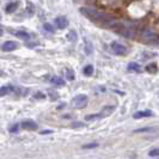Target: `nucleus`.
Returning a JSON list of instances; mask_svg holds the SVG:
<instances>
[{
	"mask_svg": "<svg viewBox=\"0 0 159 159\" xmlns=\"http://www.w3.org/2000/svg\"><path fill=\"white\" fill-rule=\"evenodd\" d=\"M152 115H153L152 110H139L133 115V117L134 119H143V117H150Z\"/></svg>",
	"mask_w": 159,
	"mask_h": 159,
	"instance_id": "obj_8",
	"label": "nucleus"
},
{
	"mask_svg": "<svg viewBox=\"0 0 159 159\" xmlns=\"http://www.w3.org/2000/svg\"><path fill=\"white\" fill-rule=\"evenodd\" d=\"M0 75H1V72H0Z\"/></svg>",
	"mask_w": 159,
	"mask_h": 159,
	"instance_id": "obj_32",
	"label": "nucleus"
},
{
	"mask_svg": "<svg viewBox=\"0 0 159 159\" xmlns=\"http://www.w3.org/2000/svg\"><path fill=\"white\" fill-rule=\"evenodd\" d=\"M18 1H13V2H10L6 8H5V11H6V13H12V12H15L16 11V8L18 7Z\"/></svg>",
	"mask_w": 159,
	"mask_h": 159,
	"instance_id": "obj_12",
	"label": "nucleus"
},
{
	"mask_svg": "<svg viewBox=\"0 0 159 159\" xmlns=\"http://www.w3.org/2000/svg\"><path fill=\"white\" fill-rule=\"evenodd\" d=\"M83 126H84L83 123H73L72 125V127H83Z\"/></svg>",
	"mask_w": 159,
	"mask_h": 159,
	"instance_id": "obj_29",
	"label": "nucleus"
},
{
	"mask_svg": "<svg viewBox=\"0 0 159 159\" xmlns=\"http://www.w3.org/2000/svg\"><path fill=\"white\" fill-rule=\"evenodd\" d=\"M12 91V86H2V88L0 89V96H5L7 95V93H10Z\"/></svg>",
	"mask_w": 159,
	"mask_h": 159,
	"instance_id": "obj_16",
	"label": "nucleus"
},
{
	"mask_svg": "<svg viewBox=\"0 0 159 159\" xmlns=\"http://www.w3.org/2000/svg\"><path fill=\"white\" fill-rule=\"evenodd\" d=\"M95 119H101L99 112H98V114H95V115H88V116H85V120H86V121H91V120H95Z\"/></svg>",
	"mask_w": 159,
	"mask_h": 159,
	"instance_id": "obj_21",
	"label": "nucleus"
},
{
	"mask_svg": "<svg viewBox=\"0 0 159 159\" xmlns=\"http://www.w3.org/2000/svg\"><path fill=\"white\" fill-rule=\"evenodd\" d=\"M85 50H86V53H88V54L92 53V47H91V43H88V44H86V48H85Z\"/></svg>",
	"mask_w": 159,
	"mask_h": 159,
	"instance_id": "obj_26",
	"label": "nucleus"
},
{
	"mask_svg": "<svg viewBox=\"0 0 159 159\" xmlns=\"http://www.w3.org/2000/svg\"><path fill=\"white\" fill-rule=\"evenodd\" d=\"M18 127H19V125H15L13 127H11L10 128V132H12V133H15L17 129H18Z\"/></svg>",
	"mask_w": 159,
	"mask_h": 159,
	"instance_id": "obj_28",
	"label": "nucleus"
},
{
	"mask_svg": "<svg viewBox=\"0 0 159 159\" xmlns=\"http://www.w3.org/2000/svg\"><path fill=\"white\" fill-rule=\"evenodd\" d=\"M148 156H150V157H157V156H159V148H154V150L150 151Z\"/></svg>",
	"mask_w": 159,
	"mask_h": 159,
	"instance_id": "obj_23",
	"label": "nucleus"
},
{
	"mask_svg": "<svg viewBox=\"0 0 159 159\" xmlns=\"http://www.w3.org/2000/svg\"><path fill=\"white\" fill-rule=\"evenodd\" d=\"M50 83L52 84H55V85H64L65 84L64 79H61L60 77H52L50 78Z\"/></svg>",
	"mask_w": 159,
	"mask_h": 159,
	"instance_id": "obj_15",
	"label": "nucleus"
},
{
	"mask_svg": "<svg viewBox=\"0 0 159 159\" xmlns=\"http://www.w3.org/2000/svg\"><path fill=\"white\" fill-rule=\"evenodd\" d=\"M34 13H35V7H34V5H32V4H28V6H26V15L29 17H31Z\"/></svg>",
	"mask_w": 159,
	"mask_h": 159,
	"instance_id": "obj_18",
	"label": "nucleus"
},
{
	"mask_svg": "<svg viewBox=\"0 0 159 159\" xmlns=\"http://www.w3.org/2000/svg\"><path fill=\"white\" fill-rule=\"evenodd\" d=\"M80 13H83L84 16L89 18L90 20H92L93 23L101 25L102 28H107V29H111L117 25V20L114 19L111 16H108L103 12H99L92 7H81L80 8Z\"/></svg>",
	"mask_w": 159,
	"mask_h": 159,
	"instance_id": "obj_1",
	"label": "nucleus"
},
{
	"mask_svg": "<svg viewBox=\"0 0 159 159\" xmlns=\"http://www.w3.org/2000/svg\"><path fill=\"white\" fill-rule=\"evenodd\" d=\"M55 25L59 29H65L68 25V22H67V19L65 17H57V18H55Z\"/></svg>",
	"mask_w": 159,
	"mask_h": 159,
	"instance_id": "obj_9",
	"label": "nucleus"
},
{
	"mask_svg": "<svg viewBox=\"0 0 159 159\" xmlns=\"http://www.w3.org/2000/svg\"><path fill=\"white\" fill-rule=\"evenodd\" d=\"M127 70L129 72H140L141 71V67L138 62H129L127 66Z\"/></svg>",
	"mask_w": 159,
	"mask_h": 159,
	"instance_id": "obj_11",
	"label": "nucleus"
},
{
	"mask_svg": "<svg viewBox=\"0 0 159 159\" xmlns=\"http://www.w3.org/2000/svg\"><path fill=\"white\" fill-rule=\"evenodd\" d=\"M117 29L116 31L119 32L120 35H122L123 37H127V39H133L135 31H134V26L130 23H117Z\"/></svg>",
	"mask_w": 159,
	"mask_h": 159,
	"instance_id": "obj_2",
	"label": "nucleus"
},
{
	"mask_svg": "<svg viewBox=\"0 0 159 159\" xmlns=\"http://www.w3.org/2000/svg\"><path fill=\"white\" fill-rule=\"evenodd\" d=\"M67 79L68 80H73L74 79V73L71 70H67Z\"/></svg>",
	"mask_w": 159,
	"mask_h": 159,
	"instance_id": "obj_25",
	"label": "nucleus"
},
{
	"mask_svg": "<svg viewBox=\"0 0 159 159\" xmlns=\"http://www.w3.org/2000/svg\"><path fill=\"white\" fill-rule=\"evenodd\" d=\"M17 47H18L17 42H15V41H7V42H5V43L2 44L1 49H2L4 52H12V50L17 49Z\"/></svg>",
	"mask_w": 159,
	"mask_h": 159,
	"instance_id": "obj_6",
	"label": "nucleus"
},
{
	"mask_svg": "<svg viewBox=\"0 0 159 159\" xmlns=\"http://www.w3.org/2000/svg\"><path fill=\"white\" fill-rule=\"evenodd\" d=\"M88 101H89V98H88V96L86 95H78L73 98V101H72V105H73L74 108H77V109H81V108L86 107Z\"/></svg>",
	"mask_w": 159,
	"mask_h": 159,
	"instance_id": "obj_3",
	"label": "nucleus"
},
{
	"mask_svg": "<svg viewBox=\"0 0 159 159\" xmlns=\"http://www.w3.org/2000/svg\"><path fill=\"white\" fill-rule=\"evenodd\" d=\"M2 35V29H0V36Z\"/></svg>",
	"mask_w": 159,
	"mask_h": 159,
	"instance_id": "obj_31",
	"label": "nucleus"
},
{
	"mask_svg": "<svg viewBox=\"0 0 159 159\" xmlns=\"http://www.w3.org/2000/svg\"><path fill=\"white\" fill-rule=\"evenodd\" d=\"M93 71H95V68H93L92 65H86V66L84 67V70H83L85 75H91V74H93Z\"/></svg>",
	"mask_w": 159,
	"mask_h": 159,
	"instance_id": "obj_14",
	"label": "nucleus"
},
{
	"mask_svg": "<svg viewBox=\"0 0 159 159\" xmlns=\"http://www.w3.org/2000/svg\"><path fill=\"white\" fill-rule=\"evenodd\" d=\"M97 146H98L97 143H88V145H84L83 147H84V148H95Z\"/></svg>",
	"mask_w": 159,
	"mask_h": 159,
	"instance_id": "obj_24",
	"label": "nucleus"
},
{
	"mask_svg": "<svg viewBox=\"0 0 159 159\" xmlns=\"http://www.w3.org/2000/svg\"><path fill=\"white\" fill-rule=\"evenodd\" d=\"M116 108L114 107V105H108V107H104L103 110L99 112V115H101V117H107V116H109L111 112H114Z\"/></svg>",
	"mask_w": 159,
	"mask_h": 159,
	"instance_id": "obj_10",
	"label": "nucleus"
},
{
	"mask_svg": "<svg viewBox=\"0 0 159 159\" xmlns=\"http://www.w3.org/2000/svg\"><path fill=\"white\" fill-rule=\"evenodd\" d=\"M141 37H143V41H146V42H152V41L156 39V36H154V34L150 30V29H145L141 34Z\"/></svg>",
	"mask_w": 159,
	"mask_h": 159,
	"instance_id": "obj_7",
	"label": "nucleus"
},
{
	"mask_svg": "<svg viewBox=\"0 0 159 159\" xmlns=\"http://www.w3.org/2000/svg\"><path fill=\"white\" fill-rule=\"evenodd\" d=\"M43 29H44L46 31H48V32H52V34L54 32V28H53L50 24H48V23H46L44 25H43Z\"/></svg>",
	"mask_w": 159,
	"mask_h": 159,
	"instance_id": "obj_22",
	"label": "nucleus"
},
{
	"mask_svg": "<svg viewBox=\"0 0 159 159\" xmlns=\"http://www.w3.org/2000/svg\"><path fill=\"white\" fill-rule=\"evenodd\" d=\"M53 133V130H43V132H41V134H52Z\"/></svg>",
	"mask_w": 159,
	"mask_h": 159,
	"instance_id": "obj_30",
	"label": "nucleus"
},
{
	"mask_svg": "<svg viewBox=\"0 0 159 159\" xmlns=\"http://www.w3.org/2000/svg\"><path fill=\"white\" fill-rule=\"evenodd\" d=\"M34 97H35V98H41V99H43V98H44L46 96L43 95L42 92H37V93H36V95L34 96Z\"/></svg>",
	"mask_w": 159,
	"mask_h": 159,
	"instance_id": "obj_27",
	"label": "nucleus"
},
{
	"mask_svg": "<svg viewBox=\"0 0 159 159\" xmlns=\"http://www.w3.org/2000/svg\"><path fill=\"white\" fill-rule=\"evenodd\" d=\"M152 130H154V128L153 127H145V128L135 129L134 132H135V133H145V132H152Z\"/></svg>",
	"mask_w": 159,
	"mask_h": 159,
	"instance_id": "obj_19",
	"label": "nucleus"
},
{
	"mask_svg": "<svg viewBox=\"0 0 159 159\" xmlns=\"http://www.w3.org/2000/svg\"><path fill=\"white\" fill-rule=\"evenodd\" d=\"M111 49H112V52H114L115 54H117V55H125V54L127 53V48L125 47L123 44L116 42V41H114L111 43Z\"/></svg>",
	"mask_w": 159,
	"mask_h": 159,
	"instance_id": "obj_4",
	"label": "nucleus"
},
{
	"mask_svg": "<svg viewBox=\"0 0 159 159\" xmlns=\"http://www.w3.org/2000/svg\"><path fill=\"white\" fill-rule=\"evenodd\" d=\"M15 35H16L18 39H20V40H25V41L30 40V35L25 31H17Z\"/></svg>",
	"mask_w": 159,
	"mask_h": 159,
	"instance_id": "obj_13",
	"label": "nucleus"
},
{
	"mask_svg": "<svg viewBox=\"0 0 159 159\" xmlns=\"http://www.w3.org/2000/svg\"><path fill=\"white\" fill-rule=\"evenodd\" d=\"M67 40L72 41V42H73V41H75L77 40V34H75L74 31H70L68 32V35H67Z\"/></svg>",
	"mask_w": 159,
	"mask_h": 159,
	"instance_id": "obj_20",
	"label": "nucleus"
},
{
	"mask_svg": "<svg viewBox=\"0 0 159 159\" xmlns=\"http://www.w3.org/2000/svg\"><path fill=\"white\" fill-rule=\"evenodd\" d=\"M146 71L150 72L151 74H153V73H156L157 72V64H150L146 66Z\"/></svg>",
	"mask_w": 159,
	"mask_h": 159,
	"instance_id": "obj_17",
	"label": "nucleus"
},
{
	"mask_svg": "<svg viewBox=\"0 0 159 159\" xmlns=\"http://www.w3.org/2000/svg\"><path fill=\"white\" fill-rule=\"evenodd\" d=\"M20 127L24 129H29V130H35V129H37V123L34 122L32 120H25L22 122Z\"/></svg>",
	"mask_w": 159,
	"mask_h": 159,
	"instance_id": "obj_5",
	"label": "nucleus"
}]
</instances>
